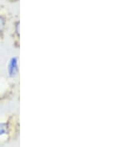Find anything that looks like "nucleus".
<instances>
[{
	"label": "nucleus",
	"mask_w": 133,
	"mask_h": 147,
	"mask_svg": "<svg viewBox=\"0 0 133 147\" xmlns=\"http://www.w3.org/2000/svg\"><path fill=\"white\" fill-rule=\"evenodd\" d=\"M20 133V117L19 114H7L0 120V144L16 140Z\"/></svg>",
	"instance_id": "f257e3e1"
},
{
	"label": "nucleus",
	"mask_w": 133,
	"mask_h": 147,
	"mask_svg": "<svg viewBox=\"0 0 133 147\" xmlns=\"http://www.w3.org/2000/svg\"><path fill=\"white\" fill-rule=\"evenodd\" d=\"M19 86L16 83L9 82L5 88L0 90V106L11 101L19 94Z\"/></svg>",
	"instance_id": "f03ea898"
},
{
	"label": "nucleus",
	"mask_w": 133,
	"mask_h": 147,
	"mask_svg": "<svg viewBox=\"0 0 133 147\" xmlns=\"http://www.w3.org/2000/svg\"><path fill=\"white\" fill-rule=\"evenodd\" d=\"M6 72L10 80H16L19 77V58L18 56H13L9 59L7 63Z\"/></svg>",
	"instance_id": "7ed1b4c3"
},
{
	"label": "nucleus",
	"mask_w": 133,
	"mask_h": 147,
	"mask_svg": "<svg viewBox=\"0 0 133 147\" xmlns=\"http://www.w3.org/2000/svg\"><path fill=\"white\" fill-rule=\"evenodd\" d=\"M13 48L15 49H20V22L19 20H16L13 22L10 33Z\"/></svg>",
	"instance_id": "20e7f679"
},
{
	"label": "nucleus",
	"mask_w": 133,
	"mask_h": 147,
	"mask_svg": "<svg viewBox=\"0 0 133 147\" xmlns=\"http://www.w3.org/2000/svg\"><path fill=\"white\" fill-rule=\"evenodd\" d=\"M10 24V17L8 14L3 11H0V44L5 39Z\"/></svg>",
	"instance_id": "39448f33"
}]
</instances>
